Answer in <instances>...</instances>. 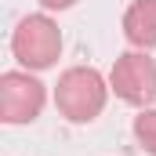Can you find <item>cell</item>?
Here are the masks:
<instances>
[{
  "instance_id": "6da1fadb",
  "label": "cell",
  "mask_w": 156,
  "mask_h": 156,
  "mask_svg": "<svg viewBox=\"0 0 156 156\" xmlns=\"http://www.w3.org/2000/svg\"><path fill=\"white\" fill-rule=\"evenodd\" d=\"M58 109L73 123H83V120H94L105 105V87H102V76L94 69H69L66 76L58 80Z\"/></svg>"
},
{
  "instance_id": "7a4b0ae2",
  "label": "cell",
  "mask_w": 156,
  "mask_h": 156,
  "mask_svg": "<svg viewBox=\"0 0 156 156\" xmlns=\"http://www.w3.org/2000/svg\"><path fill=\"white\" fill-rule=\"evenodd\" d=\"M11 47H15V55H18L22 66L44 69V66H51V62L58 58L62 40H58V29H55L44 15H33V18H26V22L15 29Z\"/></svg>"
},
{
  "instance_id": "3957f363",
  "label": "cell",
  "mask_w": 156,
  "mask_h": 156,
  "mask_svg": "<svg viewBox=\"0 0 156 156\" xmlns=\"http://www.w3.org/2000/svg\"><path fill=\"white\" fill-rule=\"evenodd\" d=\"M113 87L123 102L145 105L156 98V66L145 55H123L113 69Z\"/></svg>"
},
{
  "instance_id": "277c9868",
  "label": "cell",
  "mask_w": 156,
  "mask_h": 156,
  "mask_svg": "<svg viewBox=\"0 0 156 156\" xmlns=\"http://www.w3.org/2000/svg\"><path fill=\"white\" fill-rule=\"evenodd\" d=\"M40 105H44V83H37L33 76L22 73H7L0 80V109L7 123H26L37 120Z\"/></svg>"
},
{
  "instance_id": "5b68a950",
  "label": "cell",
  "mask_w": 156,
  "mask_h": 156,
  "mask_svg": "<svg viewBox=\"0 0 156 156\" xmlns=\"http://www.w3.org/2000/svg\"><path fill=\"white\" fill-rule=\"evenodd\" d=\"M123 29H127V40H131V44L153 47L156 44V0H138V4L127 11Z\"/></svg>"
},
{
  "instance_id": "8992f818",
  "label": "cell",
  "mask_w": 156,
  "mask_h": 156,
  "mask_svg": "<svg viewBox=\"0 0 156 156\" xmlns=\"http://www.w3.org/2000/svg\"><path fill=\"white\" fill-rule=\"evenodd\" d=\"M134 134H138L142 149L156 156V113H142V116L134 120Z\"/></svg>"
},
{
  "instance_id": "52a82bcc",
  "label": "cell",
  "mask_w": 156,
  "mask_h": 156,
  "mask_svg": "<svg viewBox=\"0 0 156 156\" xmlns=\"http://www.w3.org/2000/svg\"><path fill=\"white\" fill-rule=\"evenodd\" d=\"M40 4H44V7H69L73 0H40Z\"/></svg>"
}]
</instances>
